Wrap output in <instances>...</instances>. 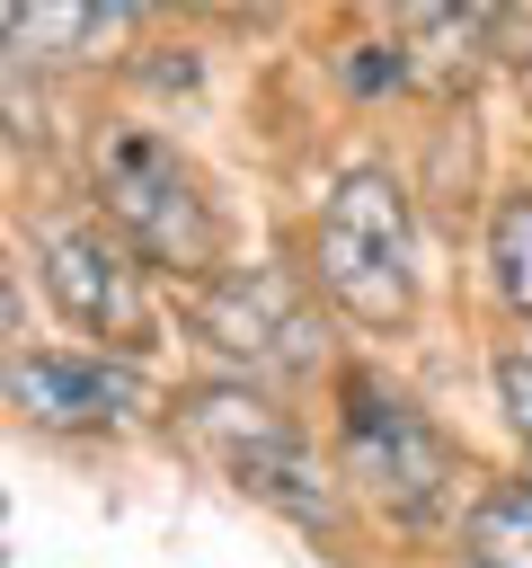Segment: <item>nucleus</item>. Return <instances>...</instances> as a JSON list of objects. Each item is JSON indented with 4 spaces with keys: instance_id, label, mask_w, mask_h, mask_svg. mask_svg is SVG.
Masks as SVG:
<instances>
[{
    "instance_id": "obj_1",
    "label": "nucleus",
    "mask_w": 532,
    "mask_h": 568,
    "mask_svg": "<svg viewBox=\"0 0 532 568\" xmlns=\"http://www.w3.org/2000/svg\"><path fill=\"white\" fill-rule=\"evenodd\" d=\"M177 444H186L213 479H231L239 497L275 506V515L301 524V532H337V515H346L328 462H319V453L293 435V417L266 408L248 382H204V390H186V399H177Z\"/></svg>"
},
{
    "instance_id": "obj_2",
    "label": "nucleus",
    "mask_w": 532,
    "mask_h": 568,
    "mask_svg": "<svg viewBox=\"0 0 532 568\" xmlns=\"http://www.w3.org/2000/svg\"><path fill=\"white\" fill-rule=\"evenodd\" d=\"M319 284L364 328H399L408 320L417 240H408V195H399L390 169H346L337 195L319 204Z\"/></svg>"
},
{
    "instance_id": "obj_3",
    "label": "nucleus",
    "mask_w": 532,
    "mask_h": 568,
    "mask_svg": "<svg viewBox=\"0 0 532 568\" xmlns=\"http://www.w3.org/2000/svg\"><path fill=\"white\" fill-rule=\"evenodd\" d=\"M337 462L346 479H364L399 524H443L452 515V488H461V462L452 444L381 382V373H337Z\"/></svg>"
},
{
    "instance_id": "obj_4",
    "label": "nucleus",
    "mask_w": 532,
    "mask_h": 568,
    "mask_svg": "<svg viewBox=\"0 0 532 568\" xmlns=\"http://www.w3.org/2000/svg\"><path fill=\"white\" fill-rule=\"evenodd\" d=\"M98 204L151 266H186V275L213 266V204L177 160V142H160L151 124H124L98 142Z\"/></svg>"
},
{
    "instance_id": "obj_5",
    "label": "nucleus",
    "mask_w": 532,
    "mask_h": 568,
    "mask_svg": "<svg viewBox=\"0 0 532 568\" xmlns=\"http://www.w3.org/2000/svg\"><path fill=\"white\" fill-rule=\"evenodd\" d=\"M195 337L248 373H310L319 364V320L284 266H231L195 293Z\"/></svg>"
},
{
    "instance_id": "obj_6",
    "label": "nucleus",
    "mask_w": 532,
    "mask_h": 568,
    "mask_svg": "<svg viewBox=\"0 0 532 568\" xmlns=\"http://www.w3.org/2000/svg\"><path fill=\"white\" fill-rule=\"evenodd\" d=\"M35 266H44V293L62 302V320H80L89 337H142V266L106 231L44 222L35 231Z\"/></svg>"
},
{
    "instance_id": "obj_7",
    "label": "nucleus",
    "mask_w": 532,
    "mask_h": 568,
    "mask_svg": "<svg viewBox=\"0 0 532 568\" xmlns=\"http://www.w3.org/2000/svg\"><path fill=\"white\" fill-rule=\"evenodd\" d=\"M9 408L35 417V426H124L142 408V373L133 364H106V355H9L0 373Z\"/></svg>"
},
{
    "instance_id": "obj_8",
    "label": "nucleus",
    "mask_w": 532,
    "mask_h": 568,
    "mask_svg": "<svg viewBox=\"0 0 532 568\" xmlns=\"http://www.w3.org/2000/svg\"><path fill=\"white\" fill-rule=\"evenodd\" d=\"M133 9H98V0H35V9H0V44L9 62H89L106 53V36H124Z\"/></svg>"
},
{
    "instance_id": "obj_9",
    "label": "nucleus",
    "mask_w": 532,
    "mask_h": 568,
    "mask_svg": "<svg viewBox=\"0 0 532 568\" xmlns=\"http://www.w3.org/2000/svg\"><path fill=\"white\" fill-rule=\"evenodd\" d=\"M461 550L470 568H532V479H497L461 515Z\"/></svg>"
},
{
    "instance_id": "obj_10",
    "label": "nucleus",
    "mask_w": 532,
    "mask_h": 568,
    "mask_svg": "<svg viewBox=\"0 0 532 568\" xmlns=\"http://www.w3.org/2000/svg\"><path fill=\"white\" fill-rule=\"evenodd\" d=\"M488 266H497V293L532 320V195H505L497 222H488Z\"/></svg>"
},
{
    "instance_id": "obj_11",
    "label": "nucleus",
    "mask_w": 532,
    "mask_h": 568,
    "mask_svg": "<svg viewBox=\"0 0 532 568\" xmlns=\"http://www.w3.org/2000/svg\"><path fill=\"white\" fill-rule=\"evenodd\" d=\"M337 80H346L355 98H381V89H399V80H408V53H399V44H346Z\"/></svg>"
},
{
    "instance_id": "obj_12",
    "label": "nucleus",
    "mask_w": 532,
    "mask_h": 568,
    "mask_svg": "<svg viewBox=\"0 0 532 568\" xmlns=\"http://www.w3.org/2000/svg\"><path fill=\"white\" fill-rule=\"evenodd\" d=\"M497 399H505L514 435L532 444V355H497Z\"/></svg>"
},
{
    "instance_id": "obj_13",
    "label": "nucleus",
    "mask_w": 532,
    "mask_h": 568,
    "mask_svg": "<svg viewBox=\"0 0 532 568\" xmlns=\"http://www.w3.org/2000/svg\"><path fill=\"white\" fill-rule=\"evenodd\" d=\"M18 320H27V302H18V275H9V257H0V337H18Z\"/></svg>"
}]
</instances>
